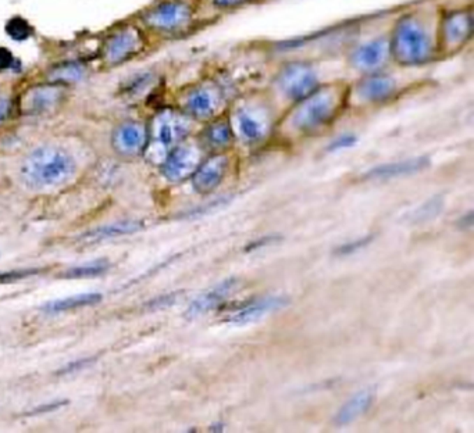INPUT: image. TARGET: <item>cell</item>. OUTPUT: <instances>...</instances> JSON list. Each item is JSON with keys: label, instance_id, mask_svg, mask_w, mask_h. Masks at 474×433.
<instances>
[{"label": "cell", "instance_id": "6da1fadb", "mask_svg": "<svg viewBox=\"0 0 474 433\" xmlns=\"http://www.w3.org/2000/svg\"><path fill=\"white\" fill-rule=\"evenodd\" d=\"M348 91L345 82L321 84L311 95L291 105L284 121L287 131L309 137L325 128L348 106Z\"/></svg>", "mask_w": 474, "mask_h": 433}, {"label": "cell", "instance_id": "d6986e66", "mask_svg": "<svg viewBox=\"0 0 474 433\" xmlns=\"http://www.w3.org/2000/svg\"><path fill=\"white\" fill-rule=\"evenodd\" d=\"M429 165H430V160L427 157H415L409 160H402V161H395V162L380 165L369 171L367 178L391 179V178H398V176L412 175V174L422 172Z\"/></svg>", "mask_w": 474, "mask_h": 433}, {"label": "cell", "instance_id": "3957f363", "mask_svg": "<svg viewBox=\"0 0 474 433\" xmlns=\"http://www.w3.org/2000/svg\"><path fill=\"white\" fill-rule=\"evenodd\" d=\"M77 172L75 158L63 147L40 146L32 150L21 162V181L34 190L64 185Z\"/></svg>", "mask_w": 474, "mask_h": 433}, {"label": "cell", "instance_id": "ac0fdd59", "mask_svg": "<svg viewBox=\"0 0 474 433\" xmlns=\"http://www.w3.org/2000/svg\"><path fill=\"white\" fill-rule=\"evenodd\" d=\"M238 287V282L235 280H227L216 285L214 288L202 293L198 296L188 307L186 317L188 318H196L206 312H210L220 307Z\"/></svg>", "mask_w": 474, "mask_h": 433}, {"label": "cell", "instance_id": "7c38bea8", "mask_svg": "<svg viewBox=\"0 0 474 433\" xmlns=\"http://www.w3.org/2000/svg\"><path fill=\"white\" fill-rule=\"evenodd\" d=\"M202 146L193 142H181L174 146L161 162V174L170 182H182L193 175L200 164Z\"/></svg>", "mask_w": 474, "mask_h": 433}, {"label": "cell", "instance_id": "2e32d148", "mask_svg": "<svg viewBox=\"0 0 474 433\" xmlns=\"http://www.w3.org/2000/svg\"><path fill=\"white\" fill-rule=\"evenodd\" d=\"M288 298L284 296H266L260 298H255L242 307L234 310L227 317V322L232 325H245L260 319L262 317L276 312L284 307H287Z\"/></svg>", "mask_w": 474, "mask_h": 433}, {"label": "cell", "instance_id": "ffe728a7", "mask_svg": "<svg viewBox=\"0 0 474 433\" xmlns=\"http://www.w3.org/2000/svg\"><path fill=\"white\" fill-rule=\"evenodd\" d=\"M234 132L227 117L221 114L210 120L209 126L202 132V146L212 149L214 151H224L232 144Z\"/></svg>", "mask_w": 474, "mask_h": 433}, {"label": "cell", "instance_id": "4316f807", "mask_svg": "<svg viewBox=\"0 0 474 433\" xmlns=\"http://www.w3.org/2000/svg\"><path fill=\"white\" fill-rule=\"evenodd\" d=\"M154 81V75L152 74H141L137 78L134 77L128 85H127V91L130 92V95H137L141 93L142 91H145Z\"/></svg>", "mask_w": 474, "mask_h": 433}, {"label": "cell", "instance_id": "484cf974", "mask_svg": "<svg viewBox=\"0 0 474 433\" xmlns=\"http://www.w3.org/2000/svg\"><path fill=\"white\" fill-rule=\"evenodd\" d=\"M6 31H7L8 36L13 38L14 40H25L32 35L31 25L25 20L18 18V17L13 18L7 22Z\"/></svg>", "mask_w": 474, "mask_h": 433}, {"label": "cell", "instance_id": "cb8c5ba5", "mask_svg": "<svg viewBox=\"0 0 474 433\" xmlns=\"http://www.w3.org/2000/svg\"><path fill=\"white\" fill-rule=\"evenodd\" d=\"M110 264L108 260H96L89 264H84L80 267H74L67 270L61 277L67 280H82V278H94L105 274L109 270Z\"/></svg>", "mask_w": 474, "mask_h": 433}, {"label": "cell", "instance_id": "d6a6232c", "mask_svg": "<svg viewBox=\"0 0 474 433\" xmlns=\"http://www.w3.org/2000/svg\"><path fill=\"white\" fill-rule=\"evenodd\" d=\"M249 0H213V4L219 8H234L245 4Z\"/></svg>", "mask_w": 474, "mask_h": 433}, {"label": "cell", "instance_id": "30bf717a", "mask_svg": "<svg viewBox=\"0 0 474 433\" xmlns=\"http://www.w3.org/2000/svg\"><path fill=\"white\" fill-rule=\"evenodd\" d=\"M193 17L195 8L189 1L167 0L149 10L144 21L160 32H179L192 24Z\"/></svg>", "mask_w": 474, "mask_h": 433}, {"label": "cell", "instance_id": "83f0119b", "mask_svg": "<svg viewBox=\"0 0 474 433\" xmlns=\"http://www.w3.org/2000/svg\"><path fill=\"white\" fill-rule=\"evenodd\" d=\"M356 141L357 139L353 135H342V137L334 139L331 144H328V151H338V150L352 147L353 144H356Z\"/></svg>", "mask_w": 474, "mask_h": 433}, {"label": "cell", "instance_id": "4dcf8cb0", "mask_svg": "<svg viewBox=\"0 0 474 433\" xmlns=\"http://www.w3.org/2000/svg\"><path fill=\"white\" fill-rule=\"evenodd\" d=\"M369 242H370V238L357 239V241H355V242H350V243H348V245L342 246V248L339 249V253H341V255H349V253H353V252H356V250H360L362 248H364V246H366Z\"/></svg>", "mask_w": 474, "mask_h": 433}, {"label": "cell", "instance_id": "ba28073f", "mask_svg": "<svg viewBox=\"0 0 474 433\" xmlns=\"http://www.w3.org/2000/svg\"><path fill=\"white\" fill-rule=\"evenodd\" d=\"M225 103L227 95L223 86L214 79H206L186 89L182 107L192 120L210 121L223 113Z\"/></svg>", "mask_w": 474, "mask_h": 433}, {"label": "cell", "instance_id": "4fadbf2b", "mask_svg": "<svg viewBox=\"0 0 474 433\" xmlns=\"http://www.w3.org/2000/svg\"><path fill=\"white\" fill-rule=\"evenodd\" d=\"M230 168V157L224 151H219L202 160L192 175V183L198 193H212L225 178Z\"/></svg>", "mask_w": 474, "mask_h": 433}, {"label": "cell", "instance_id": "8992f818", "mask_svg": "<svg viewBox=\"0 0 474 433\" xmlns=\"http://www.w3.org/2000/svg\"><path fill=\"white\" fill-rule=\"evenodd\" d=\"M320 85L316 67L311 61H290L274 75L273 93L294 105L316 91Z\"/></svg>", "mask_w": 474, "mask_h": 433}, {"label": "cell", "instance_id": "f546056e", "mask_svg": "<svg viewBox=\"0 0 474 433\" xmlns=\"http://www.w3.org/2000/svg\"><path fill=\"white\" fill-rule=\"evenodd\" d=\"M13 114V102L8 96L0 95V126L10 120Z\"/></svg>", "mask_w": 474, "mask_h": 433}, {"label": "cell", "instance_id": "603a6c76", "mask_svg": "<svg viewBox=\"0 0 474 433\" xmlns=\"http://www.w3.org/2000/svg\"><path fill=\"white\" fill-rule=\"evenodd\" d=\"M102 300L101 293H81L64 298H59L54 301H50L43 305V311L54 314V312H63L68 310H75L81 307H88V305H95Z\"/></svg>", "mask_w": 474, "mask_h": 433}, {"label": "cell", "instance_id": "9a60e30c", "mask_svg": "<svg viewBox=\"0 0 474 433\" xmlns=\"http://www.w3.org/2000/svg\"><path fill=\"white\" fill-rule=\"evenodd\" d=\"M66 88L63 84H45L29 89L22 102V110L28 116H40L54 110L64 99Z\"/></svg>", "mask_w": 474, "mask_h": 433}, {"label": "cell", "instance_id": "8fae6325", "mask_svg": "<svg viewBox=\"0 0 474 433\" xmlns=\"http://www.w3.org/2000/svg\"><path fill=\"white\" fill-rule=\"evenodd\" d=\"M348 64L352 70L363 74L383 71L391 60L388 36H378L350 49Z\"/></svg>", "mask_w": 474, "mask_h": 433}, {"label": "cell", "instance_id": "7a4b0ae2", "mask_svg": "<svg viewBox=\"0 0 474 433\" xmlns=\"http://www.w3.org/2000/svg\"><path fill=\"white\" fill-rule=\"evenodd\" d=\"M438 21V20H437ZM437 21L419 11L401 15L388 39L391 60L402 67H420L438 56Z\"/></svg>", "mask_w": 474, "mask_h": 433}, {"label": "cell", "instance_id": "44dd1931", "mask_svg": "<svg viewBox=\"0 0 474 433\" xmlns=\"http://www.w3.org/2000/svg\"><path fill=\"white\" fill-rule=\"evenodd\" d=\"M373 402H374V392L373 390L366 389V390L356 393L336 413V416L334 418L335 425L343 427V425L353 423L359 417L364 416L370 410Z\"/></svg>", "mask_w": 474, "mask_h": 433}, {"label": "cell", "instance_id": "d4e9b609", "mask_svg": "<svg viewBox=\"0 0 474 433\" xmlns=\"http://www.w3.org/2000/svg\"><path fill=\"white\" fill-rule=\"evenodd\" d=\"M85 74V70L82 66L70 63V64H63L53 70L50 73V81L56 84H71L75 81H80Z\"/></svg>", "mask_w": 474, "mask_h": 433}, {"label": "cell", "instance_id": "5bb4252c", "mask_svg": "<svg viewBox=\"0 0 474 433\" xmlns=\"http://www.w3.org/2000/svg\"><path fill=\"white\" fill-rule=\"evenodd\" d=\"M144 47V36L137 28H124L113 33L103 46V59L108 64L116 66L135 53L141 52Z\"/></svg>", "mask_w": 474, "mask_h": 433}, {"label": "cell", "instance_id": "277c9868", "mask_svg": "<svg viewBox=\"0 0 474 433\" xmlns=\"http://www.w3.org/2000/svg\"><path fill=\"white\" fill-rule=\"evenodd\" d=\"M273 103L267 93L252 92L232 102L230 126L246 144H262L273 127Z\"/></svg>", "mask_w": 474, "mask_h": 433}, {"label": "cell", "instance_id": "5b68a950", "mask_svg": "<svg viewBox=\"0 0 474 433\" xmlns=\"http://www.w3.org/2000/svg\"><path fill=\"white\" fill-rule=\"evenodd\" d=\"M192 119L184 112L164 109L156 114L151 127V141L145 147V154L151 161L163 162L167 153L189 135Z\"/></svg>", "mask_w": 474, "mask_h": 433}, {"label": "cell", "instance_id": "f1b7e54d", "mask_svg": "<svg viewBox=\"0 0 474 433\" xmlns=\"http://www.w3.org/2000/svg\"><path fill=\"white\" fill-rule=\"evenodd\" d=\"M36 270H21V271H8V273H1L0 274V282H14L27 277H31L36 274Z\"/></svg>", "mask_w": 474, "mask_h": 433}, {"label": "cell", "instance_id": "7402d4cb", "mask_svg": "<svg viewBox=\"0 0 474 433\" xmlns=\"http://www.w3.org/2000/svg\"><path fill=\"white\" fill-rule=\"evenodd\" d=\"M141 227L142 225L138 221H121V222H116V224H112V225L96 228V229L88 232L87 235H84L81 238V241H84L87 243H95V242H101V241H105V239H112V238L134 234V232L140 231Z\"/></svg>", "mask_w": 474, "mask_h": 433}, {"label": "cell", "instance_id": "e0dca14e", "mask_svg": "<svg viewBox=\"0 0 474 433\" xmlns=\"http://www.w3.org/2000/svg\"><path fill=\"white\" fill-rule=\"evenodd\" d=\"M148 144V130L138 121H127L116 128L112 144L114 150L127 157L142 153Z\"/></svg>", "mask_w": 474, "mask_h": 433}, {"label": "cell", "instance_id": "1f68e13d", "mask_svg": "<svg viewBox=\"0 0 474 433\" xmlns=\"http://www.w3.org/2000/svg\"><path fill=\"white\" fill-rule=\"evenodd\" d=\"M13 54L4 49V47H0V71H4L7 68H10L13 66Z\"/></svg>", "mask_w": 474, "mask_h": 433}, {"label": "cell", "instance_id": "9c48e42d", "mask_svg": "<svg viewBox=\"0 0 474 433\" xmlns=\"http://www.w3.org/2000/svg\"><path fill=\"white\" fill-rule=\"evenodd\" d=\"M399 92L398 81L388 73L377 71L363 74L353 85H349L348 105L377 106L394 99Z\"/></svg>", "mask_w": 474, "mask_h": 433}, {"label": "cell", "instance_id": "52a82bcc", "mask_svg": "<svg viewBox=\"0 0 474 433\" xmlns=\"http://www.w3.org/2000/svg\"><path fill=\"white\" fill-rule=\"evenodd\" d=\"M473 36V10L455 8L440 14L437 21L438 56H451L462 50Z\"/></svg>", "mask_w": 474, "mask_h": 433}]
</instances>
